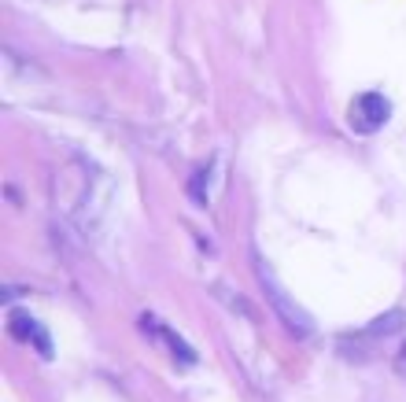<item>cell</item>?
I'll return each instance as SVG.
<instances>
[{
  "mask_svg": "<svg viewBox=\"0 0 406 402\" xmlns=\"http://www.w3.org/2000/svg\"><path fill=\"white\" fill-rule=\"evenodd\" d=\"M255 274H259V281H263V292L270 295V303L277 306V314H281L284 325L292 329L296 336H310V332H314V321H310L292 299H288V292L277 284V277H270V269H266L263 258H255Z\"/></svg>",
  "mask_w": 406,
  "mask_h": 402,
  "instance_id": "cell-1",
  "label": "cell"
},
{
  "mask_svg": "<svg viewBox=\"0 0 406 402\" xmlns=\"http://www.w3.org/2000/svg\"><path fill=\"white\" fill-rule=\"evenodd\" d=\"M347 119H351V129H355V133H377V129L391 119V103L381 93H362V96L351 100Z\"/></svg>",
  "mask_w": 406,
  "mask_h": 402,
  "instance_id": "cell-2",
  "label": "cell"
},
{
  "mask_svg": "<svg viewBox=\"0 0 406 402\" xmlns=\"http://www.w3.org/2000/svg\"><path fill=\"white\" fill-rule=\"evenodd\" d=\"M140 329L148 332V336H155V340H163V343L170 347V351H174V358L181 362V366H192V362H196V351H192V347H189L185 340H181V336H177L174 329H166L159 318L144 314V318H140Z\"/></svg>",
  "mask_w": 406,
  "mask_h": 402,
  "instance_id": "cell-3",
  "label": "cell"
},
{
  "mask_svg": "<svg viewBox=\"0 0 406 402\" xmlns=\"http://www.w3.org/2000/svg\"><path fill=\"white\" fill-rule=\"evenodd\" d=\"M11 336L15 340H30L34 347H41V355L45 358H52V343H48V332L41 329V321H34L30 314H11Z\"/></svg>",
  "mask_w": 406,
  "mask_h": 402,
  "instance_id": "cell-4",
  "label": "cell"
},
{
  "mask_svg": "<svg viewBox=\"0 0 406 402\" xmlns=\"http://www.w3.org/2000/svg\"><path fill=\"white\" fill-rule=\"evenodd\" d=\"M399 373L406 377V343H403V351H399Z\"/></svg>",
  "mask_w": 406,
  "mask_h": 402,
  "instance_id": "cell-5",
  "label": "cell"
}]
</instances>
